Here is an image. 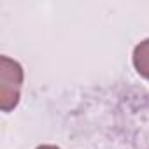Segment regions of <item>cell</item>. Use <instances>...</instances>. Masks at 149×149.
<instances>
[{
  "mask_svg": "<svg viewBox=\"0 0 149 149\" xmlns=\"http://www.w3.org/2000/svg\"><path fill=\"white\" fill-rule=\"evenodd\" d=\"M23 77V67L16 60L9 56H0V109L2 112H11L19 104Z\"/></svg>",
  "mask_w": 149,
  "mask_h": 149,
  "instance_id": "cell-1",
  "label": "cell"
},
{
  "mask_svg": "<svg viewBox=\"0 0 149 149\" xmlns=\"http://www.w3.org/2000/svg\"><path fill=\"white\" fill-rule=\"evenodd\" d=\"M132 61H133L135 70L139 72V76H142L144 79L149 81V39H146L135 46Z\"/></svg>",
  "mask_w": 149,
  "mask_h": 149,
  "instance_id": "cell-2",
  "label": "cell"
},
{
  "mask_svg": "<svg viewBox=\"0 0 149 149\" xmlns=\"http://www.w3.org/2000/svg\"><path fill=\"white\" fill-rule=\"evenodd\" d=\"M37 149H60V147H56V146H49V144H44V146H39Z\"/></svg>",
  "mask_w": 149,
  "mask_h": 149,
  "instance_id": "cell-3",
  "label": "cell"
}]
</instances>
